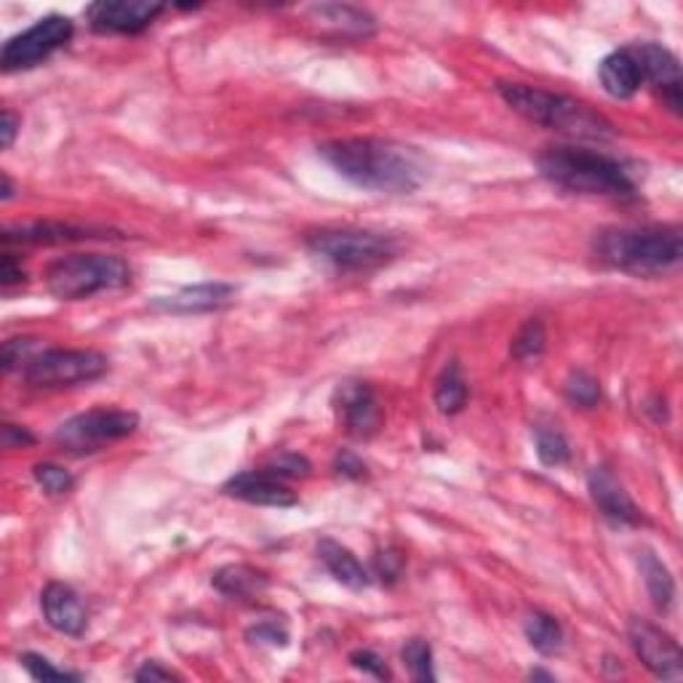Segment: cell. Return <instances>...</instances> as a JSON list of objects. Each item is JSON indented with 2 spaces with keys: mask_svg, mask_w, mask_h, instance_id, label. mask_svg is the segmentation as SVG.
<instances>
[{
  "mask_svg": "<svg viewBox=\"0 0 683 683\" xmlns=\"http://www.w3.org/2000/svg\"><path fill=\"white\" fill-rule=\"evenodd\" d=\"M318 153L347 182L388 195H408L419 190L430 174L428 161L417 148L393 139H334L320 144Z\"/></svg>",
  "mask_w": 683,
  "mask_h": 683,
  "instance_id": "cell-1",
  "label": "cell"
},
{
  "mask_svg": "<svg viewBox=\"0 0 683 683\" xmlns=\"http://www.w3.org/2000/svg\"><path fill=\"white\" fill-rule=\"evenodd\" d=\"M604 265L635 278H662L679 270L683 236L679 227H609L593 241Z\"/></svg>",
  "mask_w": 683,
  "mask_h": 683,
  "instance_id": "cell-2",
  "label": "cell"
},
{
  "mask_svg": "<svg viewBox=\"0 0 683 683\" xmlns=\"http://www.w3.org/2000/svg\"><path fill=\"white\" fill-rule=\"evenodd\" d=\"M542 177L551 185L577 195H606L624 198L633 195L635 182L630 177L628 166L617 157L595 153L585 148H547L536 157Z\"/></svg>",
  "mask_w": 683,
  "mask_h": 683,
  "instance_id": "cell-3",
  "label": "cell"
},
{
  "mask_svg": "<svg viewBox=\"0 0 683 683\" xmlns=\"http://www.w3.org/2000/svg\"><path fill=\"white\" fill-rule=\"evenodd\" d=\"M497 91L507 107L516 110L531 124L551 128V131L580 139H609L615 134V126L604 115L595 113L591 104L566 97V93H553L529 84H499Z\"/></svg>",
  "mask_w": 683,
  "mask_h": 683,
  "instance_id": "cell-4",
  "label": "cell"
},
{
  "mask_svg": "<svg viewBox=\"0 0 683 683\" xmlns=\"http://www.w3.org/2000/svg\"><path fill=\"white\" fill-rule=\"evenodd\" d=\"M131 283V267L113 254H73L46 270V286L62 302H80Z\"/></svg>",
  "mask_w": 683,
  "mask_h": 683,
  "instance_id": "cell-5",
  "label": "cell"
},
{
  "mask_svg": "<svg viewBox=\"0 0 683 683\" xmlns=\"http://www.w3.org/2000/svg\"><path fill=\"white\" fill-rule=\"evenodd\" d=\"M307 249L337 273H371L390 265L399 256L395 238L371 230H318L307 236Z\"/></svg>",
  "mask_w": 683,
  "mask_h": 683,
  "instance_id": "cell-6",
  "label": "cell"
},
{
  "mask_svg": "<svg viewBox=\"0 0 683 683\" xmlns=\"http://www.w3.org/2000/svg\"><path fill=\"white\" fill-rule=\"evenodd\" d=\"M110 361L97 350H40L30 358V364L22 369L27 384L33 388H73V384H86L102 377L107 371Z\"/></svg>",
  "mask_w": 683,
  "mask_h": 683,
  "instance_id": "cell-7",
  "label": "cell"
},
{
  "mask_svg": "<svg viewBox=\"0 0 683 683\" xmlns=\"http://www.w3.org/2000/svg\"><path fill=\"white\" fill-rule=\"evenodd\" d=\"M139 428V417L124 408H93L60 425L54 441L73 454H91L102 446L128 438Z\"/></svg>",
  "mask_w": 683,
  "mask_h": 683,
  "instance_id": "cell-8",
  "label": "cell"
},
{
  "mask_svg": "<svg viewBox=\"0 0 683 683\" xmlns=\"http://www.w3.org/2000/svg\"><path fill=\"white\" fill-rule=\"evenodd\" d=\"M75 25L69 16L49 14L43 20L35 22L25 33L14 35L9 43L0 51V64L5 73H16V69H30L35 64L49 60L54 51L64 49L73 38Z\"/></svg>",
  "mask_w": 683,
  "mask_h": 683,
  "instance_id": "cell-9",
  "label": "cell"
},
{
  "mask_svg": "<svg viewBox=\"0 0 683 683\" xmlns=\"http://www.w3.org/2000/svg\"><path fill=\"white\" fill-rule=\"evenodd\" d=\"M628 635L641 662H644L657 679L665 681L683 679V657L679 644L673 641V635L654 628V624L646 620H630Z\"/></svg>",
  "mask_w": 683,
  "mask_h": 683,
  "instance_id": "cell-10",
  "label": "cell"
},
{
  "mask_svg": "<svg viewBox=\"0 0 683 683\" xmlns=\"http://www.w3.org/2000/svg\"><path fill=\"white\" fill-rule=\"evenodd\" d=\"M163 11L166 5L150 0H99L86 9V20L97 33L137 35L148 30Z\"/></svg>",
  "mask_w": 683,
  "mask_h": 683,
  "instance_id": "cell-11",
  "label": "cell"
},
{
  "mask_svg": "<svg viewBox=\"0 0 683 683\" xmlns=\"http://www.w3.org/2000/svg\"><path fill=\"white\" fill-rule=\"evenodd\" d=\"M337 412L353 438H371L382 425L377 393L366 382H344L337 388Z\"/></svg>",
  "mask_w": 683,
  "mask_h": 683,
  "instance_id": "cell-12",
  "label": "cell"
},
{
  "mask_svg": "<svg viewBox=\"0 0 683 683\" xmlns=\"http://www.w3.org/2000/svg\"><path fill=\"white\" fill-rule=\"evenodd\" d=\"M638 56L641 69H644V84H652L662 93L665 102L681 113V64L679 56L659 43H638L633 46Z\"/></svg>",
  "mask_w": 683,
  "mask_h": 683,
  "instance_id": "cell-13",
  "label": "cell"
},
{
  "mask_svg": "<svg viewBox=\"0 0 683 683\" xmlns=\"http://www.w3.org/2000/svg\"><path fill=\"white\" fill-rule=\"evenodd\" d=\"M225 492L230 497L249 502V505H262V507H294L296 494L286 486L283 478L273 476L270 470H249L238 472L236 478H230L225 486Z\"/></svg>",
  "mask_w": 683,
  "mask_h": 683,
  "instance_id": "cell-14",
  "label": "cell"
},
{
  "mask_svg": "<svg viewBox=\"0 0 683 683\" xmlns=\"http://www.w3.org/2000/svg\"><path fill=\"white\" fill-rule=\"evenodd\" d=\"M40 609H43L46 622L62 635H78L86 633V624H89V615H86V606L80 600V595L73 591L64 582H49L40 593Z\"/></svg>",
  "mask_w": 683,
  "mask_h": 683,
  "instance_id": "cell-15",
  "label": "cell"
},
{
  "mask_svg": "<svg viewBox=\"0 0 683 683\" xmlns=\"http://www.w3.org/2000/svg\"><path fill=\"white\" fill-rule=\"evenodd\" d=\"M587 489H591V497L598 510L604 513L609 521L622 523V527H638L641 523V510L630 494L624 492L622 483L611 476L606 467H593L591 476H587Z\"/></svg>",
  "mask_w": 683,
  "mask_h": 683,
  "instance_id": "cell-16",
  "label": "cell"
},
{
  "mask_svg": "<svg viewBox=\"0 0 683 683\" xmlns=\"http://www.w3.org/2000/svg\"><path fill=\"white\" fill-rule=\"evenodd\" d=\"M600 84L604 91L615 99H630L641 91L644 86V69H641L638 56L633 49L611 51L598 67Z\"/></svg>",
  "mask_w": 683,
  "mask_h": 683,
  "instance_id": "cell-17",
  "label": "cell"
},
{
  "mask_svg": "<svg viewBox=\"0 0 683 683\" xmlns=\"http://www.w3.org/2000/svg\"><path fill=\"white\" fill-rule=\"evenodd\" d=\"M318 560L326 566L331 577L350 591H366L371 585V574L364 569L358 558L334 540L318 542Z\"/></svg>",
  "mask_w": 683,
  "mask_h": 683,
  "instance_id": "cell-18",
  "label": "cell"
},
{
  "mask_svg": "<svg viewBox=\"0 0 683 683\" xmlns=\"http://www.w3.org/2000/svg\"><path fill=\"white\" fill-rule=\"evenodd\" d=\"M236 294V289L227 283H198L187 286L179 294L168 296V300L157 302V307L172 313H208L219 311L222 305L230 302V296Z\"/></svg>",
  "mask_w": 683,
  "mask_h": 683,
  "instance_id": "cell-19",
  "label": "cell"
},
{
  "mask_svg": "<svg viewBox=\"0 0 683 683\" xmlns=\"http://www.w3.org/2000/svg\"><path fill=\"white\" fill-rule=\"evenodd\" d=\"M93 238L89 227L62 225V222H38V225L16 227V230H5V243H33V246H51V243H69V241H86Z\"/></svg>",
  "mask_w": 683,
  "mask_h": 683,
  "instance_id": "cell-20",
  "label": "cell"
},
{
  "mask_svg": "<svg viewBox=\"0 0 683 683\" xmlns=\"http://www.w3.org/2000/svg\"><path fill=\"white\" fill-rule=\"evenodd\" d=\"M212 585L217 587L222 595H227V598L251 600V598H256V595L265 593L267 577L262 574V571L251 569V566L232 564V566H225V569H219L217 574H214Z\"/></svg>",
  "mask_w": 683,
  "mask_h": 683,
  "instance_id": "cell-21",
  "label": "cell"
},
{
  "mask_svg": "<svg viewBox=\"0 0 683 683\" xmlns=\"http://www.w3.org/2000/svg\"><path fill=\"white\" fill-rule=\"evenodd\" d=\"M311 14L324 25L334 27L342 35H369L374 33V16L369 11L355 9V5H340V3H324L313 5Z\"/></svg>",
  "mask_w": 683,
  "mask_h": 683,
  "instance_id": "cell-22",
  "label": "cell"
},
{
  "mask_svg": "<svg viewBox=\"0 0 683 683\" xmlns=\"http://www.w3.org/2000/svg\"><path fill=\"white\" fill-rule=\"evenodd\" d=\"M641 574H644V585L652 595V604L659 611H668L675 598V582L668 566L654 556L652 551H644V556H641Z\"/></svg>",
  "mask_w": 683,
  "mask_h": 683,
  "instance_id": "cell-23",
  "label": "cell"
},
{
  "mask_svg": "<svg viewBox=\"0 0 683 683\" xmlns=\"http://www.w3.org/2000/svg\"><path fill=\"white\" fill-rule=\"evenodd\" d=\"M467 404V379L457 361L443 366L435 379V406L441 414H459Z\"/></svg>",
  "mask_w": 683,
  "mask_h": 683,
  "instance_id": "cell-24",
  "label": "cell"
},
{
  "mask_svg": "<svg viewBox=\"0 0 683 683\" xmlns=\"http://www.w3.org/2000/svg\"><path fill=\"white\" fill-rule=\"evenodd\" d=\"M523 633H527L529 644L545 657L558 654L564 646V628H560L556 617L545 615V611H531L527 622H523Z\"/></svg>",
  "mask_w": 683,
  "mask_h": 683,
  "instance_id": "cell-25",
  "label": "cell"
},
{
  "mask_svg": "<svg viewBox=\"0 0 683 683\" xmlns=\"http://www.w3.org/2000/svg\"><path fill=\"white\" fill-rule=\"evenodd\" d=\"M536 457L545 467H560L571 459V446L556 425H536L534 428Z\"/></svg>",
  "mask_w": 683,
  "mask_h": 683,
  "instance_id": "cell-26",
  "label": "cell"
},
{
  "mask_svg": "<svg viewBox=\"0 0 683 683\" xmlns=\"http://www.w3.org/2000/svg\"><path fill=\"white\" fill-rule=\"evenodd\" d=\"M545 326L536 318H529L527 324L518 329L516 340L510 344V353L516 355L518 361H536L542 353H545Z\"/></svg>",
  "mask_w": 683,
  "mask_h": 683,
  "instance_id": "cell-27",
  "label": "cell"
},
{
  "mask_svg": "<svg viewBox=\"0 0 683 683\" xmlns=\"http://www.w3.org/2000/svg\"><path fill=\"white\" fill-rule=\"evenodd\" d=\"M404 662L412 673L414 681L433 683L435 681V668H433V649L425 638H412L404 646Z\"/></svg>",
  "mask_w": 683,
  "mask_h": 683,
  "instance_id": "cell-28",
  "label": "cell"
},
{
  "mask_svg": "<svg viewBox=\"0 0 683 683\" xmlns=\"http://www.w3.org/2000/svg\"><path fill=\"white\" fill-rule=\"evenodd\" d=\"M33 478L35 483H38L40 489H43L46 494H54V497H60V494H67L69 489H73L75 478L69 476L67 470L60 465H51V463H38L33 467Z\"/></svg>",
  "mask_w": 683,
  "mask_h": 683,
  "instance_id": "cell-29",
  "label": "cell"
},
{
  "mask_svg": "<svg viewBox=\"0 0 683 683\" xmlns=\"http://www.w3.org/2000/svg\"><path fill=\"white\" fill-rule=\"evenodd\" d=\"M20 662H22V668H25L35 681H43V683H49V681H80L78 673H69V670L56 668V665L51 662V659H46L43 654L25 652V654H22Z\"/></svg>",
  "mask_w": 683,
  "mask_h": 683,
  "instance_id": "cell-30",
  "label": "cell"
},
{
  "mask_svg": "<svg viewBox=\"0 0 683 683\" xmlns=\"http://www.w3.org/2000/svg\"><path fill=\"white\" fill-rule=\"evenodd\" d=\"M566 395H569L571 404L591 408L598 404L600 399L598 379L591 377L587 371H571V377L566 379Z\"/></svg>",
  "mask_w": 683,
  "mask_h": 683,
  "instance_id": "cell-31",
  "label": "cell"
},
{
  "mask_svg": "<svg viewBox=\"0 0 683 683\" xmlns=\"http://www.w3.org/2000/svg\"><path fill=\"white\" fill-rule=\"evenodd\" d=\"M35 353H40L38 340H9L3 344V371H16L25 369L30 364V358Z\"/></svg>",
  "mask_w": 683,
  "mask_h": 683,
  "instance_id": "cell-32",
  "label": "cell"
},
{
  "mask_svg": "<svg viewBox=\"0 0 683 683\" xmlns=\"http://www.w3.org/2000/svg\"><path fill=\"white\" fill-rule=\"evenodd\" d=\"M265 470H270L273 476L278 478H300V476H307V470H311V465H307L305 457H296V454H280V457L273 459L270 465L265 467Z\"/></svg>",
  "mask_w": 683,
  "mask_h": 683,
  "instance_id": "cell-33",
  "label": "cell"
},
{
  "mask_svg": "<svg viewBox=\"0 0 683 683\" xmlns=\"http://www.w3.org/2000/svg\"><path fill=\"white\" fill-rule=\"evenodd\" d=\"M350 662H353V668H358V670H364V673L374 675V679H390L388 665H384V659L379 657L377 652H371V649L353 652L350 654Z\"/></svg>",
  "mask_w": 683,
  "mask_h": 683,
  "instance_id": "cell-34",
  "label": "cell"
},
{
  "mask_svg": "<svg viewBox=\"0 0 683 683\" xmlns=\"http://www.w3.org/2000/svg\"><path fill=\"white\" fill-rule=\"evenodd\" d=\"M249 638L254 641V644H270V646L289 644V633L273 622H262V624H256V628H251Z\"/></svg>",
  "mask_w": 683,
  "mask_h": 683,
  "instance_id": "cell-35",
  "label": "cell"
},
{
  "mask_svg": "<svg viewBox=\"0 0 683 683\" xmlns=\"http://www.w3.org/2000/svg\"><path fill=\"white\" fill-rule=\"evenodd\" d=\"M20 115L14 113V110H3V126H0V148L9 150L11 144H14L16 134H20Z\"/></svg>",
  "mask_w": 683,
  "mask_h": 683,
  "instance_id": "cell-36",
  "label": "cell"
},
{
  "mask_svg": "<svg viewBox=\"0 0 683 683\" xmlns=\"http://www.w3.org/2000/svg\"><path fill=\"white\" fill-rule=\"evenodd\" d=\"M401 564H404V558L399 556V553H382V556H377V574L388 577V580H399L401 574Z\"/></svg>",
  "mask_w": 683,
  "mask_h": 683,
  "instance_id": "cell-37",
  "label": "cell"
},
{
  "mask_svg": "<svg viewBox=\"0 0 683 683\" xmlns=\"http://www.w3.org/2000/svg\"><path fill=\"white\" fill-rule=\"evenodd\" d=\"M337 470H340L342 476H347V478H364L366 476V465L350 452H340V457H337Z\"/></svg>",
  "mask_w": 683,
  "mask_h": 683,
  "instance_id": "cell-38",
  "label": "cell"
},
{
  "mask_svg": "<svg viewBox=\"0 0 683 683\" xmlns=\"http://www.w3.org/2000/svg\"><path fill=\"white\" fill-rule=\"evenodd\" d=\"M134 679L137 681H177V675H174L172 670L161 668L157 662H144L142 668L134 673Z\"/></svg>",
  "mask_w": 683,
  "mask_h": 683,
  "instance_id": "cell-39",
  "label": "cell"
},
{
  "mask_svg": "<svg viewBox=\"0 0 683 683\" xmlns=\"http://www.w3.org/2000/svg\"><path fill=\"white\" fill-rule=\"evenodd\" d=\"M14 283H25V270H22V265H16L14 254H5L3 256V289L9 291Z\"/></svg>",
  "mask_w": 683,
  "mask_h": 683,
  "instance_id": "cell-40",
  "label": "cell"
},
{
  "mask_svg": "<svg viewBox=\"0 0 683 683\" xmlns=\"http://www.w3.org/2000/svg\"><path fill=\"white\" fill-rule=\"evenodd\" d=\"M35 438L27 433L25 428H16V425H3V446L16 448V446H30Z\"/></svg>",
  "mask_w": 683,
  "mask_h": 683,
  "instance_id": "cell-41",
  "label": "cell"
},
{
  "mask_svg": "<svg viewBox=\"0 0 683 683\" xmlns=\"http://www.w3.org/2000/svg\"><path fill=\"white\" fill-rule=\"evenodd\" d=\"M14 198V185H11L9 174H3V201H11Z\"/></svg>",
  "mask_w": 683,
  "mask_h": 683,
  "instance_id": "cell-42",
  "label": "cell"
}]
</instances>
